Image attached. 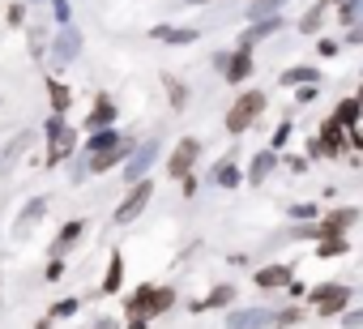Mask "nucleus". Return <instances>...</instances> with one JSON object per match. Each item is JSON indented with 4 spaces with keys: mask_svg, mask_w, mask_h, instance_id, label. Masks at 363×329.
I'll return each mask as SVG.
<instances>
[{
    "mask_svg": "<svg viewBox=\"0 0 363 329\" xmlns=\"http://www.w3.org/2000/svg\"><path fill=\"white\" fill-rule=\"evenodd\" d=\"M265 90H244L235 103H231V111L223 116V128L231 133V137H240V133H248L257 120H261V111H265Z\"/></svg>",
    "mask_w": 363,
    "mask_h": 329,
    "instance_id": "1",
    "label": "nucleus"
},
{
    "mask_svg": "<svg viewBox=\"0 0 363 329\" xmlns=\"http://www.w3.org/2000/svg\"><path fill=\"white\" fill-rule=\"evenodd\" d=\"M214 65H218V73H223V82H227V86H244V82L257 73V60H252V52H248V48L218 52V56H214Z\"/></svg>",
    "mask_w": 363,
    "mask_h": 329,
    "instance_id": "2",
    "label": "nucleus"
},
{
    "mask_svg": "<svg viewBox=\"0 0 363 329\" xmlns=\"http://www.w3.org/2000/svg\"><path fill=\"white\" fill-rule=\"evenodd\" d=\"M154 201V180L145 176V180H137V184H128V193L120 197V206H116V223L120 227H128V223H137L141 214H145V206Z\"/></svg>",
    "mask_w": 363,
    "mask_h": 329,
    "instance_id": "3",
    "label": "nucleus"
},
{
    "mask_svg": "<svg viewBox=\"0 0 363 329\" xmlns=\"http://www.w3.org/2000/svg\"><path fill=\"white\" fill-rule=\"evenodd\" d=\"M350 299H354V291H350L346 282H325V286L312 291V308H316V316H342Z\"/></svg>",
    "mask_w": 363,
    "mask_h": 329,
    "instance_id": "4",
    "label": "nucleus"
},
{
    "mask_svg": "<svg viewBox=\"0 0 363 329\" xmlns=\"http://www.w3.org/2000/svg\"><path fill=\"white\" fill-rule=\"evenodd\" d=\"M154 162H158V141L150 137V141H137V145H133V154H128V162H124L120 172H124L128 184H137V180H145V176L154 172Z\"/></svg>",
    "mask_w": 363,
    "mask_h": 329,
    "instance_id": "5",
    "label": "nucleus"
},
{
    "mask_svg": "<svg viewBox=\"0 0 363 329\" xmlns=\"http://www.w3.org/2000/svg\"><path fill=\"white\" fill-rule=\"evenodd\" d=\"M197 158H201V141H197V137H184V141H179V145L171 150V158H167V176H171V180L193 176Z\"/></svg>",
    "mask_w": 363,
    "mask_h": 329,
    "instance_id": "6",
    "label": "nucleus"
},
{
    "mask_svg": "<svg viewBox=\"0 0 363 329\" xmlns=\"http://www.w3.org/2000/svg\"><path fill=\"white\" fill-rule=\"evenodd\" d=\"M77 56H82V30L77 26H60L52 35V60L56 65H73Z\"/></svg>",
    "mask_w": 363,
    "mask_h": 329,
    "instance_id": "7",
    "label": "nucleus"
},
{
    "mask_svg": "<svg viewBox=\"0 0 363 329\" xmlns=\"http://www.w3.org/2000/svg\"><path fill=\"white\" fill-rule=\"evenodd\" d=\"M278 325V312L269 308H240L227 316V329H274Z\"/></svg>",
    "mask_w": 363,
    "mask_h": 329,
    "instance_id": "8",
    "label": "nucleus"
},
{
    "mask_svg": "<svg viewBox=\"0 0 363 329\" xmlns=\"http://www.w3.org/2000/svg\"><path fill=\"white\" fill-rule=\"evenodd\" d=\"M150 39H154V43H167V48H193V43L201 39V30H197V26H167V22H162V26L150 30Z\"/></svg>",
    "mask_w": 363,
    "mask_h": 329,
    "instance_id": "9",
    "label": "nucleus"
},
{
    "mask_svg": "<svg viewBox=\"0 0 363 329\" xmlns=\"http://www.w3.org/2000/svg\"><path fill=\"white\" fill-rule=\"evenodd\" d=\"M282 26H286L282 18H261V22H248V30L240 35V43H235V48H248V52H257V43L274 39V35H278Z\"/></svg>",
    "mask_w": 363,
    "mask_h": 329,
    "instance_id": "10",
    "label": "nucleus"
},
{
    "mask_svg": "<svg viewBox=\"0 0 363 329\" xmlns=\"http://www.w3.org/2000/svg\"><path fill=\"white\" fill-rule=\"evenodd\" d=\"M48 206H52L48 197H30V201H26V210H22V218L13 223V240H26V235H30V231H35V227L43 223Z\"/></svg>",
    "mask_w": 363,
    "mask_h": 329,
    "instance_id": "11",
    "label": "nucleus"
},
{
    "mask_svg": "<svg viewBox=\"0 0 363 329\" xmlns=\"http://www.w3.org/2000/svg\"><path fill=\"white\" fill-rule=\"evenodd\" d=\"M252 282H257L261 291H282V286H291V282H295V269H291V265H282V261H278V265H261V269L252 274Z\"/></svg>",
    "mask_w": 363,
    "mask_h": 329,
    "instance_id": "12",
    "label": "nucleus"
},
{
    "mask_svg": "<svg viewBox=\"0 0 363 329\" xmlns=\"http://www.w3.org/2000/svg\"><path fill=\"white\" fill-rule=\"evenodd\" d=\"M329 9H333L329 0H312V9L295 22V30H299V35H308V39H316V35L325 30V22H329Z\"/></svg>",
    "mask_w": 363,
    "mask_h": 329,
    "instance_id": "13",
    "label": "nucleus"
},
{
    "mask_svg": "<svg viewBox=\"0 0 363 329\" xmlns=\"http://www.w3.org/2000/svg\"><path fill=\"white\" fill-rule=\"evenodd\" d=\"M116 103H111V94H99L94 99V111L86 116V133H99V128H116Z\"/></svg>",
    "mask_w": 363,
    "mask_h": 329,
    "instance_id": "14",
    "label": "nucleus"
},
{
    "mask_svg": "<svg viewBox=\"0 0 363 329\" xmlns=\"http://www.w3.org/2000/svg\"><path fill=\"white\" fill-rule=\"evenodd\" d=\"M274 167H278V150H257L252 154V162H248V184H265L269 176H274Z\"/></svg>",
    "mask_w": 363,
    "mask_h": 329,
    "instance_id": "15",
    "label": "nucleus"
},
{
    "mask_svg": "<svg viewBox=\"0 0 363 329\" xmlns=\"http://www.w3.org/2000/svg\"><path fill=\"white\" fill-rule=\"evenodd\" d=\"M354 223H359V210L354 206H342V210H333V214L320 218V235H346Z\"/></svg>",
    "mask_w": 363,
    "mask_h": 329,
    "instance_id": "16",
    "label": "nucleus"
},
{
    "mask_svg": "<svg viewBox=\"0 0 363 329\" xmlns=\"http://www.w3.org/2000/svg\"><path fill=\"white\" fill-rule=\"evenodd\" d=\"M77 154V128H65L56 141H48V167H60L65 158Z\"/></svg>",
    "mask_w": 363,
    "mask_h": 329,
    "instance_id": "17",
    "label": "nucleus"
},
{
    "mask_svg": "<svg viewBox=\"0 0 363 329\" xmlns=\"http://www.w3.org/2000/svg\"><path fill=\"white\" fill-rule=\"evenodd\" d=\"M278 82H282L286 90H295V86H312V82H325V77H320V69H316V65H286Z\"/></svg>",
    "mask_w": 363,
    "mask_h": 329,
    "instance_id": "18",
    "label": "nucleus"
},
{
    "mask_svg": "<svg viewBox=\"0 0 363 329\" xmlns=\"http://www.w3.org/2000/svg\"><path fill=\"white\" fill-rule=\"evenodd\" d=\"M248 176H240V167H235V158H223V162H214V172H210V184H218V189H240Z\"/></svg>",
    "mask_w": 363,
    "mask_h": 329,
    "instance_id": "19",
    "label": "nucleus"
},
{
    "mask_svg": "<svg viewBox=\"0 0 363 329\" xmlns=\"http://www.w3.org/2000/svg\"><path fill=\"white\" fill-rule=\"evenodd\" d=\"M120 141H128V133H120V128L86 133V154H103V150H111V145H120Z\"/></svg>",
    "mask_w": 363,
    "mask_h": 329,
    "instance_id": "20",
    "label": "nucleus"
},
{
    "mask_svg": "<svg viewBox=\"0 0 363 329\" xmlns=\"http://www.w3.org/2000/svg\"><path fill=\"white\" fill-rule=\"evenodd\" d=\"M77 235H86V218H73V223L60 227V235L52 240V257H65V252L77 244Z\"/></svg>",
    "mask_w": 363,
    "mask_h": 329,
    "instance_id": "21",
    "label": "nucleus"
},
{
    "mask_svg": "<svg viewBox=\"0 0 363 329\" xmlns=\"http://www.w3.org/2000/svg\"><path fill=\"white\" fill-rule=\"evenodd\" d=\"M120 286H124V257H120V252H111V257H107V274H103V286H99V291H103V295H116Z\"/></svg>",
    "mask_w": 363,
    "mask_h": 329,
    "instance_id": "22",
    "label": "nucleus"
},
{
    "mask_svg": "<svg viewBox=\"0 0 363 329\" xmlns=\"http://www.w3.org/2000/svg\"><path fill=\"white\" fill-rule=\"evenodd\" d=\"M333 116L346 124V128H359L363 124V103H359V94H350V99H342L337 107H333Z\"/></svg>",
    "mask_w": 363,
    "mask_h": 329,
    "instance_id": "23",
    "label": "nucleus"
},
{
    "mask_svg": "<svg viewBox=\"0 0 363 329\" xmlns=\"http://www.w3.org/2000/svg\"><path fill=\"white\" fill-rule=\"evenodd\" d=\"M346 252H350L346 235H320V240H316V257H320V261H333V257H346Z\"/></svg>",
    "mask_w": 363,
    "mask_h": 329,
    "instance_id": "24",
    "label": "nucleus"
},
{
    "mask_svg": "<svg viewBox=\"0 0 363 329\" xmlns=\"http://www.w3.org/2000/svg\"><path fill=\"white\" fill-rule=\"evenodd\" d=\"M333 18H337L346 30H354V26L363 22V0H342V5H333Z\"/></svg>",
    "mask_w": 363,
    "mask_h": 329,
    "instance_id": "25",
    "label": "nucleus"
},
{
    "mask_svg": "<svg viewBox=\"0 0 363 329\" xmlns=\"http://www.w3.org/2000/svg\"><path fill=\"white\" fill-rule=\"evenodd\" d=\"M48 99H52V111H69L73 107V90L60 77H48Z\"/></svg>",
    "mask_w": 363,
    "mask_h": 329,
    "instance_id": "26",
    "label": "nucleus"
},
{
    "mask_svg": "<svg viewBox=\"0 0 363 329\" xmlns=\"http://www.w3.org/2000/svg\"><path fill=\"white\" fill-rule=\"evenodd\" d=\"M150 295H154V282L137 286L133 299H128V316H145V320H150Z\"/></svg>",
    "mask_w": 363,
    "mask_h": 329,
    "instance_id": "27",
    "label": "nucleus"
},
{
    "mask_svg": "<svg viewBox=\"0 0 363 329\" xmlns=\"http://www.w3.org/2000/svg\"><path fill=\"white\" fill-rule=\"evenodd\" d=\"M231 299H235V286H227V282H223V286H214V291H210L201 303H193V308H197V312H206V308H223V303H231Z\"/></svg>",
    "mask_w": 363,
    "mask_h": 329,
    "instance_id": "28",
    "label": "nucleus"
},
{
    "mask_svg": "<svg viewBox=\"0 0 363 329\" xmlns=\"http://www.w3.org/2000/svg\"><path fill=\"white\" fill-rule=\"evenodd\" d=\"M171 303H175V291H171V286H154V295H150V316H162Z\"/></svg>",
    "mask_w": 363,
    "mask_h": 329,
    "instance_id": "29",
    "label": "nucleus"
},
{
    "mask_svg": "<svg viewBox=\"0 0 363 329\" xmlns=\"http://www.w3.org/2000/svg\"><path fill=\"white\" fill-rule=\"evenodd\" d=\"M48 9L56 26H73V0H48Z\"/></svg>",
    "mask_w": 363,
    "mask_h": 329,
    "instance_id": "30",
    "label": "nucleus"
},
{
    "mask_svg": "<svg viewBox=\"0 0 363 329\" xmlns=\"http://www.w3.org/2000/svg\"><path fill=\"white\" fill-rule=\"evenodd\" d=\"M167 94H171V111H184V103H189V86L184 82L167 77Z\"/></svg>",
    "mask_w": 363,
    "mask_h": 329,
    "instance_id": "31",
    "label": "nucleus"
},
{
    "mask_svg": "<svg viewBox=\"0 0 363 329\" xmlns=\"http://www.w3.org/2000/svg\"><path fill=\"white\" fill-rule=\"evenodd\" d=\"M316 218H320V210L312 201H295L291 206V223H316Z\"/></svg>",
    "mask_w": 363,
    "mask_h": 329,
    "instance_id": "32",
    "label": "nucleus"
},
{
    "mask_svg": "<svg viewBox=\"0 0 363 329\" xmlns=\"http://www.w3.org/2000/svg\"><path fill=\"white\" fill-rule=\"evenodd\" d=\"M342 52V39H329V35H316V56L320 60H333Z\"/></svg>",
    "mask_w": 363,
    "mask_h": 329,
    "instance_id": "33",
    "label": "nucleus"
},
{
    "mask_svg": "<svg viewBox=\"0 0 363 329\" xmlns=\"http://www.w3.org/2000/svg\"><path fill=\"white\" fill-rule=\"evenodd\" d=\"M65 128H69V124H65V111H52V116H48V124H43V133H48V141H56V137H60Z\"/></svg>",
    "mask_w": 363,
    "mask_h": 329,
    "instance_id": "34",
    "label": "nucleus"
},
{
    "mask_svg": "<svg viewBox=\"0 0 363 329\" xmlns=\"http://www.w3.org/2000/svg\"><path fill=\"white\" fill-rule=\"evenodd\" d=\"M77 308H82V303H77V299L69 295V299H60V303H52V312H48V316H52V320H65V316H73Z\"/></svg>",
    "mask_w": 363,
    "mask_h": 329,
    "instance_id": "35",
    "label": "nucleus"
},
{
    "mask_svg": "<svg viewBox=\"0 0 363 329\" xmlns=\"http://www.w3.org/2000/svg\"><path fill=\"white\" fill-rule=\"evenodd\" d=\"M26 9H30V5H26V0H18V5H9V13H5V22H9V26H26Z\"/></svg>",
    "mask_w": 363,
    "mask_h": 329,
    "instance_id": "36",
    "label": "nucleus"
},
{
    "mask_svg": "<svg viewBox=\"0 0 363 329\" xmlns=\"http://www.w3.org/2000/svg\"><path fill=\"white\" fill-rule=\"evenodd\" d=\"M286 141H291V116H286V120H282V124L274 128V141H269V150H282Z\"/></svg>",
    "mask_w": 363,
    "mask_h": 329,
    "instance_id": "37",
    "label": "nucleus"
},
{
    "mask_svg": "<svg viewBox=\"0 0 363 329\" xmlns=\"http://www.w3.org/2000/svg\"><path fill=\"white\" fill-rule=\"evenodd\" d=\"M26 145H30V133H18V137H13V145L5 150V158H22V154H26Z\"/></svg>",
    "mask_w": 363,
    "mask_h": 329,
    "instance_id": "38",
    "label": "nucleus"
},
{
    "mask_svg": "<svg viewBox=\"0 0 363 329\" xmlns=\"http://www.w3.org/2000/svg\"><path fill=\"white\" fill-rule=\"evenodd\" d=\"M30 52H35V56H43V52H48V30H43V26H39V30H30Z\"/></svg>",
    "mask_w": 363,
    "mask_h": 329,
    "instance_id": "39",
    "label": "nucleus"
},
{
    "mask_svg": "<svg viewBox=\"0 0 363 329\" xmlns=\"http://www.w3.org/2000/svg\"><path fill=\"white\" fill-rule=\"evenodd\" d=\"M320 94V82H312V86H295V103H312Z\"/></svg>",
    "mask_w": 363,
    "mask_h": 329,
    "instance_id": "40",
    "label": "nucleus"
},
{
    "mask_svg": "<svg viewBox=\"0 0 363 329\" xmlns=\"http://www.w3.org/2000/svg\"><path fill=\"white\" fill-rule=\"evenodd\" d=\"M299 320H303V312H299V308H295V303H291V308H282V312H278V325H299Z\"/></svg>",
    "mask_w": 363,
    "mask_h": 329,
    "instance_id": "41",
    "label": "nucleus"
},
{
    "mask_svg": "<svg viewBox=\"0 0 363 329\" xmlns=\"http://www.w3.org/2000/svg\"><path fill=\"white\" fill-rule=\"evenodd\" d=\"M286 172H291V176H303V172H308V158H299V154H286Z\"/></svg>",
    "mask_w": 363,
    "mask_h": 329,
    "instance_id": "42",
    "label": "nucleus"
},
{
    "mask_svg": "<svg viewBox=\"0 0 363 329\" xmlns=\"http://www.w3.org/2000/svg\"><path fill=\"white\" fill-rule=\"evenodd\" d=\"M179 193H184V197H197V176H184V180H179Z\"/></svg>",
    "mask_w": 363,
    "mask_h": 329,
    "instance_id": "43",
    "label": "nucleus"
},
{
    "mask_svg": "<svg viewBox=\"0 0 363 329\" xmlns=\"http://www.w3.org/2000/svg\"><path fill=\"white\" fill-rule=\"evenodd\" d=\"M60 274H65V261H60V257H56V261H48V282H56Z\"/></svg>",
    "mask_w": 363,
    "mask_h": 329,
    "instance_id": "44",
    "label": "nucleus"
},
{
    "mask_svg": "<svg viewBox=\"0 0 363 329\" xmlns=\"http://www.w3.org/2000/svg\"><path fill=\"white\" fill-rule=\"evenodd\" d=\"M342 43H354V48H363V22H359L354 30H346V39H342Z\"/></svg>",
    "mask_w": 363,
    "mask_h": 329,
    "instance_id": "45",
    "label": "nucleus"
},
{
    "mask_svg": "<svg viewBox=\"0 0 363 329\" xmlns=\"http://www.w3.org/2000/svg\"><path fill=\"white\" fill-rule=\"evenodd\" d=\"M342 325H346V329H359V325H363V308L350 312V316H342Z\"/></svg>",
    "mask_w": 363,
    "mask_h": 329,
    "instance_id": "46",
    "label": "nucleus"
},
{
    "mask_svg": "<svg viewBox=\"0 0 363 329\" xmlns=\"http://www.w3.org/2000/svg\"><path fill=\"white\" fill-rule=\"evenodd\" d=\"M94 329H120V320H116V316H99Z\"/></svg>",
    "mask_w": 363,
    "mask_h": 329,
    "instance_id": "47",
    "label": "nucleus"
},
{
    "mask_svg": "<svg viewBox=\"0 0 363 329\" xmlns=\"http://www.w3.org/2000/svg\"><path fill=\"white\" fill-rule=\"evenodd\" d=\"M189 5H214V0H189Z\"/></svg>",
    "mask_w": 363,
    "mask_h": 329,
    "instance_id": "48",
    "label": "nucleus"
},
{
    "mask_svg": "<svg viewBox=\"0 0 363 329\" xmlns=\"http://www.w3.org/2000/svg\"><path fill=\"white\" fill-rule=\"evenodd\" d=\"M26 5H39V0H26Z\"/></svg>",
    "mask_w": 363,
    "mask_h": 329,
    "instance_id": "49",
    "label": "nucleus"
},
{
    "mask_svg": "<svg viewBox=\"0 0 363 329\" xmlns=\"http://www.w3.org/2000/svg\"><path fill=\"white\" fill-rule=\"evenodd\" d=\"M248 5H257V0H248Z\"/></svg>",
    "mask_w": 363,
    "mask_h": 329,
    "instance_id": "50",
    "label": "nucleus"
},
{
    "mask_svg": "<svg viewBox=\"0 0 363 329\" xmlns=\"http://www.w3.org/2000/svg\"><path fill=\"white\" fill-rule=\"evenodd\" d=\"M0 107H5V99H0Z\"/></svg>",
    "mask_w": 363,
    "mask_h": 329,
    "instance_id": "51",
    "label": "nucleus"
},
{
    "mask_svg": "<svg viewBox=\"0 0 363 329\" xmlns=\"http://www.w3.org/2000/svg\"><path fill=\"white\" fill-rule=\"evenodd\" d=\"M359 133H363V124H359Z\"/></svg>",
    "mask_w": 363,
    "mask_h": 329,
    "instance_id": "52",
    "label": "nucleus"
}]
</instances>
